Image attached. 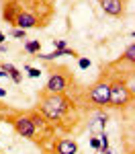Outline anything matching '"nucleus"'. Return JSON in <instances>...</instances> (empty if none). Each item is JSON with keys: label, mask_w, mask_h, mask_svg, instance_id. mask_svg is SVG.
Wrapping results in <instances>:
<instances>
[{"label": "nucleus", "mask_w": 135, "mask_h": 154, "mask_svg": "<svg viewBox=\"0 0 135 154\" xmlns=\"http://www.w3.org/2000/svg\"><path fill=\"white\" fill-rule=\"evenodd\" d=\"M109 88H110L109 76L102 72L100 78L94 80V82L88 86V91H86V101L92 103L96 109H104V107H109Z\"/></svg>", "instance_id": "4"}, {"label": "nucleus", "mask_w": 135, "mask_h": 154, "mask_svg": "<svg viewBox=\"0 0 135 154\" xmlns=\"http://www.w3.org/2000/svg\"><path fill=\"white\" fill-rule=\"evenodd\" d=\"M98 4H100V8H102L104 14L115 17V19H121V17H125V12H127L129 0H98Z\"/></svg>", "instance_id": "7"}, {"label": "nucleus", "mask_w": 135, "mask_h": 154, "mask_svg": "<svg viewBox=\"0 0 135 154\" xmlns=\"http://www.w3.org/2000/svg\"><path fill=\"white\" fill-rule=\"evenodd\" d=\"M78 66H80V70H88V68L92 66V62L88 58H78Z\"/></svg>", "instance_id": "14"}, {"label": "nucleus", "mask_w": 135, "mask_h": 154, "mask_svg": "<svg viewBox=\"0 0 135 154\" xmlns=\"http://www.w3.org/2000/svg\"><path fill=\"white\" fill-rule=\"evenodd\" d=\"M10 123L19 136H23L31 142H37V131H35V125H33V119L29 117V113H19L16 111L10 117Z\"/></svg>", "instance_id": "6"}, {"label": "nucleus", "mask_w": 135, "mask_h": 154, "mask_svg": "<svg viewBox=\"0 0 135 154\" xmlns=\"http://www.w3.org/2000/svg\"><path fill=\"white\" fill-rule=\"evenodd\" d=\"M102 154H113V152H110V150H107V152H102Z\"/></svg>", "instance_id": "23"}, {"label": "nucleus", "mask_w": 135, "mask_h": 154, "mask_svg": "<svg viewBox=\"0 0 135 154\" xmlns=\"http://www.w3.org/2000/svg\"><path fill=\"white\" fill-rule=\"evenodd\" d=\"M0 43H6V35H4L2 31H0Z\"/></svg>", "instance_id": "18"}, {"label": "nucleus", "mask_w": 135, "mask_h": 154, "mask_svg": "<svg viewBox=\"0 0 135 154\" xmlns=\"http://www.w3.org/2000/svg\"><path fill=\"white\" fill-rule=\"evenodd\" d=\"M25 70L29 72V76H31V78H39V76L43 74V70H39V68H31V66H25Z\"/></svg>", "instance_id": "13"}, {"label": "nucleus", "mask_w": 135, "mask_h": 154, "mask_svg": "<svg viewBox=\"0 0 135 154\" xmlns=\"http://www.w3.org/2000/svg\"><path fill=\"white\" fill-rule=\"evenodd\" d=\"M6 49H8V48H6V43H0V51H6Z\"/></svg>", "instance_id": "20"}, {"label": "nucleus", "mask_w": 135, "mask_h": 154, "mask_svg": "<svg viewBox=\"0 0 135 154\" xmlns=\"http://www.w3.org/2000/svg\"><path fill=\"white\" fill-rule=\"evenodd\" d=\"M72 82H74L72 70L66 66H55V68H51V74H49L47 84L43 91L45 93H66Z\"/></svg>", "instance_id": "5"}, {"label": "nucleus", "mask_w": 135, "mask_h": 154, "mask_svg": "<svg viewBox=\"0 0 135 154\" xmlns=\"http://www.w3.org/2000/svg\"><path fill=\"white\" fill-rule=\"evenodd\" d=\"M53 48L61 51V49H66V48H68V45H66V41H63V39H53Z\"/></svg>", "instance_id": "15"}, {"label": "nucleus", "mask_w": 135, "mask_h": 154, "mask_svg": "<svg viewBox=\"0 0 135 154\" xmlns=\"http://www.w3.org/2000/svg\"><path fill=\"white\" fill-rule=\"evenodd\" d=\"M90 146H92V150H100V142H98V138H90Z\"/></svg>", "instance_id": "17"}, {"label": "nucleus", "mask_w": 135, "mask_h": 154, "mask_svg": "<svg viewBox=\"0 0 135 154\" xmlns=\"http://www.w3.org/2000/svg\"><path fill=\"white\" fill-rule=\"evenodd\" d=\"M53 17L55 8L45 0H2V19L16 29H43Z\"/></svg>", "instance_id": "1"}, {"label": "nucleus", "mask_w": 135, "mask_h": 154, "mask_svg": "<svg viewBox=\"0 0 135 154\" xmlns=\"http://www.w3.org/2000/svg\"><path fill=\"white\" fill-rule=\"evenodd\" d=\"M25 51H27V54H31V56H37V54L41 51V41H39V39L27 41V43H25Z\"/></svg>", "instance_id": "10"}, {"label": "nucleus", "mask_w": 135, "mask_h": 154, "mask_svg": "<svg viewBox=\"0 0 135 154\" xmlns=\"http://www.w3.org/2000/svg\"><path fill=\"white\" fill-rule=\"evenodd\" d=\"M0 70L6 72V76H8L14 84H21V82H23V72L19 70V68H14L12 64H2V66H0Z\"/></svg>", "instance_id": "9"}, {"label": "nucleus", "mask_w": 135, "mask_h": 154, "mask_svg": "<svg viewBox=\"0 0 135 154\" xmlns=\"http://www.w3.org/2000/svg\"><path fill=\"white\" fill-rule=\"evenodd\" d=\"M98 142H100V150H98V152H107V150H109V136H107L104 131L98 136Z\"/></svg>", "instance_id": "12"}, {"label": "nucleus", "mask_w": 135, "mask_h": 154, "mask_svg": "<svg viewBox=\"0 0 135 154\" xmlns=\"http://www.w3.org/2000/svg\"><path fill=\"white\" fill-rule=\"evenodd\" d=\"M78 152V144L72 138H60L53 142V154H76Z\"/></svg>", "instance_id": "8"}, {"label": "nucleus", "mask_w": 135, "mask_h": 154, "mask_svg": "<svg viewBox=\"0 0 135 154\" xmlns=\"http://www.w3.org/2000/svg\"><path fill=\"white\" fill-rule=\"evenodd\" d=\"M123 60H125L127 64H133V62H135V45H133V43L127 45L125 54H123Z\"/></svg>", "instance_id": "11"}, {"label": "nucleus", "mask_w": 135, "mask_h": 154, "mask_svg": "<svg viewBox=\"0 0 135 154\" xmlns=\"http://www.w3.org/2000/svg\"><path fill=\"white\" fill-rule=\"evenodd\" d=\"M45 2H49V4H53V2H55V0H45Z\"/></svg>", "instance_id": "22"}, {"label": "nucleus", "mask_w": 135, "mask_h": 154, "mask_svg": "<svg viewBox=\"0 0 135 154\" xmlns=\"http://www.w3.org/2000/svg\"><path fill=\"white\" fill-rule=\"evenodd\" d=\"M39 107L37 111L61 130L70 131L76 125V119H78V103L74 101L72 97H68L66 93H45L41 91L39 95Z\"/></svg>", "instance_id": "2"}, {"label": "nucleus", "mask_w": 135, "mask_h": 154, "mask_svg": "<svg viewBox=\"0 0 135 154\" xmlns=\"http://www.w3.org/2000/svg\"><path fill=\"white\" fill-rule=\"evenodd\" d=\"M0 78H8V76H6V72H4V70H0Z\"/></svg>", "instance_id": "21"}, {"label": "nucleus", "mask_w": 135, "mask_h": 154, "mask_svg": "<svg viewBox=\"0 0 135 154\" xmlns=\"http://www.w3.org/2000/svg\"><path fill=\"white\" fill-rule=\"evenodd\" d=\"M2 97H6V88H2V86H0V99H2Z\"/></svg>", "instance_id": "19"}, {"label": "nucleus", "mask_w": 135, "mask_h": 154, "mask_svg": "<svg viewBox=\"0 0 135 154\" xmlns=\"http://www.w3.org/2000/svg\"><path fill=\"white\" fill-rule=\"evenodd\" d=\"M12 37H16V39H25V37H27V31H25V29H14V31H12Z\"/></svg>", "instance_id": "16"}, {"label": "nucleus", "mask_w": 135, "mask_h": 154, "mask_svg": "<svg viewBox=\"0 0 135 154\" xmlns=\"http://www.w3.org/2000/svg\"><path fill=\"white\" fill-rule=\"evenodd\" d=\"M109 76V107L113 109H127V107L133 105V88H131V74L121 76V74H115V72H107Z\"/></svg>", "instance_id": "3"}]
</instances>
